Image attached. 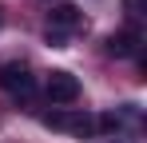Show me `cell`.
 I'll list each match as a JSON object with an SVG mask.
<instances>
[{
    "label": "cell",
    "mask_w": 147,
    "mask_h": 143,
    "mask_svg": "<svg viewBox=\"0 0 147 143\" xmlns=\"http://www.w3.org/2000/svg\"><path fill=\"white\" fill-rule=\"evenodd\" d=\"M0 88L8 95H32L36 80H32V72H28L24 64H4V68H0Z\"/></svg>",
    "instance_id": "cell-1"
},
{
    "label": "cell",
    "mask_w": 147,
    "mask_h": 143,
    "mask_svg": "<svg viewBox=\"0 0 147 143\" xmlns=\"http://www.w3.org/2000/svg\"><path fill=\"white\" fill-rule=\"evenodd\" d=\"M44 92H48L52 103H76L80 99V80H76L72 72H52Z\"/></svg>",
    "instance_id": "cell-2"
},
{
    "label": "cell",
    "mask_w": 147,
    "mask_h": 143,
    "mask_svg": "<svg viewBox=\"0 0 147 143\" xmlns=\"http://www.w3.org/2000/svg\"><path fill=\"white\" fill-rule=\"evenodd\" d=\"M139 48H143V36H139V28H127V32H115V36H107V56H115V60L139 56Z\"/></svg>",
    "instance_id": "cell-3"
},
{
    "label": "cell",
    "mask_w": 147,
    "mask_h": 143,
    "mask_svg": "<svg viewBox=\"0 0 147 143\" xmlns=\"http://www.w3.org/2000/svg\"><path fill=\"white\" fill-rule=\"evenodd\" d=\"M48 127H60V131H76V135H92L96 131V119L92 115H80V111H52Z\"/></svg>",
    "instance_id": "cell-4"
},
{
    "label": "cell",
    "mask_w": 147,
    "mask_h": 143,
    "mask_svg": "<svg viewBox=\"0 0 147 143\" xmlns=\"http://www.w3.org/2000/svg\"><path fill=\"white\" fill-rule=\"evenodd\" d=\"M48 20H52V28H56V36H60V32H72V28H84V12H80L76 4H52ZM52 28H48V32H52Z\"/></svg>",
    "instance_id": "cell-5"
},
{
    "label": "cell",
    "mask_w": 147,
    "mask_h": 143,
    "mask_svg": "<svg viewBox=\"0 0 147 143\" xmlns=\"http://www.w3.org/2000/svg\"><path fill=\"white\" fill-rule=\"evenodd\" d=\"M123 16H127V24L135 28V24H143L147 16V0H123Z\"/></svg>",
    "instance_id": "cell-6"
},
{
    "label": "cell",
    "mask_w": 147,
    "mask_h": 143,
    "mask_svg": "<svg viewBox=\"0 0 147 143\" xmlns=\"http://www.w3.org/2000/svg\"><path fill=\"white\" fill-rule=\"evenodd\" d=\"M0 20H4V16H0Z\"/></svg>",
    "instance_id": "cell-7"
}]
</instances>
